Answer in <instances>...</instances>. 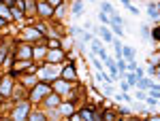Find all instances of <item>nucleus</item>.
<instances>
[{
    "instance_id": "nucleus-1",
    "label": "nucleus",
    "mask_w": 160,
    "mask_h": 121,
    "mask_svg": "<svg viewBox=\"0 0 160 121\" xmlns=\"http://www.w3.org/2000/svg\"><path fill=\"white\" fill-rule=\"evenodd\" d=\"M49 91H51V83L38 81V83H34L30 89H28V102H30V104H41L43 98L47 96Z\"/></svg>"
},
{
    "instance_id": "nucleus-2",
    "label": "nucleus",
    "mask_w": 160,
    "mask_h": 121,
    "mask_svg": "<svg viewBox=\"0 0 160 121\" xmlns=\"http://www.w3.org/2000/svg\"><path fill=\"white\" fill-rule=\"evenodd\" d=\"M19 40H24V43H30V45H34V43H45L47 38L43 36L41 32H38L34 24H28L22 28V34H19Z\"/></svg>"
},
{
    "instance_id": "nucleus-3",
    "label": "nucleus",
    "mask_w": 160,
    "mask_h": 121,
    "mask_svg": "<svg viewBox=\"0 0 160 121\" xmlns=\"http://www.w3.org/2000/svg\"><path fill=\"white\" fill-rule=\"evenodd\" d=\"M13 89H15V77L13 74H2L0 77V98H11Z\"/></svg>"
},
{
    "instance_id": "nucleus-4",
    "label": "nucleus",
    "mask_w": 160,
    "mask_h": 121,
    "mask_svg": "<svg viewBox=\"0 0 160 121\" xmlns=\"http://www.w3.org/2000/svg\"><path fill=\"white\" fill-rule=\"evenodd\" d=\"M11 53L15 55V60H32V45H30V43H24V40H19Z\"/></svg>"
},
{
    "instance_id": "nucleus-5",
    "label": "nucleus",
    "mask_w": 160,
    "mask_h": 121,
    "mask_svg": "<svg viewBox=\"0 0 160 121\" xmlns=\"http://www.w3.org/2000/svg\"><path fill=\"white\" fill-rule=\"evenodd\" d=\"M30 102L28 100H19L17 102V106H15V110L11 113V119H28V113H30Z\"/></svg>"
},
{
    "instance_id": "nucleus-6",
    "label": "nucleus",
    "mask_w": 160,
    "mask_h": 121,
    "mask_svg": "<svg viewBox=\"0 0 160 121\" xmlns=\"http://www.w3.org/2000/svg\"><path fill=\"white\" fill-rule=\"evenodd\" d=\"M37 15L41 19H51L53 17V7L47 0H37Z\"/></svg>"
},
{
    "instance_id": "nucleus-7",
    "label": "nucleus",
    "mask_w": 160,
    "mask_h": 121,
    "mask_svg": "<svg viewBox=\"0 0 160 121\" xmlns=\"http://www.w3.org/2000/svg\"><path fill=\"white\" fill-rule=\"evenodd\" d=\"M56 110L60 113L62 119H71V117L75 115V110H77V106H75V100H68V102H60Z\"/></svg>"
},
{
    "instance_id": "nucleus-8",
    "label": "nucleus",
    "mask_w": 160,
    "mask_h": 121,
    "mask_svg": "<svg viewBox=\"0 0 160 121\" xmlns=\"http://www.w3.org/2000/svg\"><path fill=\"white\" fill-rule=\"evenodd\" d=\"M66 60V51L64 49H47V55H45V62H49V64H62V62Z\"/></svg>"
},
{
    "instance_id": "nucleus-9",
    "label": "nucleus",
    "mask_w": 160,
    "mask_h": 121,
    "mask_svg": "<svg viewBox=\"0 0 160 121\" xmlns=\"http://www.w3.org/2000/svg\"><path fill=\"white\" fill-rule=\"evenodd\" d=\"M60 77H62V79H66V81H71V83H77V79H79V77H77V66H75L73 60H71L60 70Z\"/></svg>"
},
{
    "instance_id": "nucleus-10",
    "label": "nucleus",
    "mask_w": 160,
    "mask_h": 121,
    "mask_svg": "<svg viewBox=\"0 0 160 121\" xmlns=\"http://www.w3.org/2000/svg\"><path fill=\"white\" fill-rule=\"evenodd\" d=\"M60 102H62V96H60V94H56V91L51 89L49 94L43 98V102H41V104L49 110V109H58V104H60Z\"/></svg>"
},
{
    "instance_id": "nucleus-11",
    "label": "nucleus",
    "mask_w": 160,
    "mask_h": 121,
    "mask_svg": "<svg viewBox=\"0 0 160 121\" xmlns=\"http://www.w3.org/2000/svg\"><path fill=\"white\" fill-rule=\"evenodd\" d=\"M92 110H94V106H83V109L75 110V115L71 119L73 121H92Z\"/></svg>"
},
{
    "instance_id": "nucleus-12",
    "label": "nucleus",
    "mask_w": 160,
    "mask_h": 121,
    "mask_svg": "<svg viewBox=\"0 0 160 121\" xmlns=\"http://www.w3.org/2000/svg\"><path fill=\"white\" fill-rule=\"evenodd\" d=\"M24 15L28 21L34 19V15H37V0H24Z\"/></svg>"
},
{
    "instance_id": "nucleus-13",
    "label": "nucleus",
    "mask_w": 160,
    "mask_h": 121,
    "mask_svg": "<svg viewBox=\"0 0 160 121\" xmlns=\"http://www.w3.org/2000/svg\"><path fill=\"white\" fill-rule=\"evenodd\" d=\"M47 55V45L45 43H34L32 45V60H45Z\"/></svg>"
},
{
    "instance_id": "nucleus-14",
    "label": "nucleus",
    "mask_w": 160,
    "mask_h": 121,
    "mask_svg": "<svg viewBox=\"0 0 160 121\" xmlns=\"http://www.w3.org/2000/svg\"><path fill=\"white\" fill-rule=\"evenodd\" d=\"M94 32H96V34H98L105 43H113V32H111V30H107L105 26H102V28H96Z\"/></svg>"
},
{
    "instance_id": "nucleus-15",
    "label": "nucleus",
    "mask_w": 160,
    "mask_h": 121,
    "mask_svg": "<svg viewBox=\"0 0 160 121\" xmlns=\"http://www.w3.org/2000/svg\"><path fill=\"white\" fill-rule=\"evenodd\" d=\"M28 119L30 121H49L47 113H41V110H30L28 113Z\"/></svg>"
},
{
    "instance_id": "nucleus-16",
    "label": "nucleus",
    "mask_w": 160,
    "mask_h": 121,
    "mask_svg": "<svg viewBox=\"0 0 160 121\" xmlns=\"http://www.w3.org/2000/svg\"><path fill=\"white\" fill-rule=\"evenodd\" d=\"M94 79H96V83H113V81H115V79H113L111 74L102 72V70H98V72L94 74Z\"/></svg>"
},
{
    "instance_id": "nucleus-17",
    "label": "nucleus",
    "mask_w": 160,
    "mask_h": 121,
    "mask_svg": "<svg viewBox=\"0 0 160 121\" xmlns=\"http://www.w3.org/2000/svg\"><path fill=\"white\" fill-rule=\"evenodd\" d=\"M148 15L152 17V19H158V17H160V4L149 2V4H148Z\"/></svg>"
},
{
    "instance_id": "nucleus-18",
    "label": "nucleus",
    "mask_w": 160,
    "mask_h": 121,
    "mask_svg": "<svg viewBox=\"0 0 160 121\" xmlns=\"http://www.w3.org/2000/svg\"><path fill=\"white\" fill-rule=\"evenodd\" d=\"M152 85H154V81H152V79H148V77H141V79L137 81L135 87H139V89H149Z\"/></svg>"
},
{
    "instance_id": "nucleus-19",
    "label": "nucleus",
    "mask_w": 160,
    "mask_h": 121,
    "mask_svg": "<svg viewBox=\"0 0 160 121\" xmlns=\"http://www.w3.org/2000/svg\"><path fill=\"white\" fill-rule=\"evenodd\" d=\"M122 55H124V60H126V62L135 60V49H132V47H124V45H122Z\"/></svg>"
},
{
    "instance_id": "nucleus-20",
    "label": "nucleus",
    "mask_w": 160,
    "mask_h": 121,
    "mask_svg": "<svg viewBox=\"0 0 160 121\" xmlns=\"http://www.w3.org/2000/svg\"><path fill=\"white\" fill-rule=\"evenodd\" d=\"M115 119H120V115H118V113H113L111 109L102 110V121H115Z\"/></svg>"
},
{
    "instance_id": "nucleus-21",
    "label": "nucleus",
    "mask_w": 160,
    "mask_h": 121,
    "mask_svg": "<svg viewBox=\"0 0 160 121\" xmlns=\"http://www.w3.org/2000/svg\"><path fill=\"white\" fill-rule=\"evenodd\" d=\"M60 43H62L60 38H51V36H47V40H45V45H47V49H60V47H62Z\"/></svg>"
},
{
    "instance_id": "nucleus-22",
    "label": "nucleus",
    "mask_w": 160,
    "mask_h": 121,
    "mask_svg": "<svg viewBox=\"0 0 160 121\" xmlns=\"http://www.w3.org/2000/svg\"><path fill=\"white\" fill-rule=\"evenodd\" d=\"M75 15V17H79L81 13H83V0H75V4H73V11H71Z\"/></svg>"
},
{
    "instance_id": "nucleus-23",
    "label": "nucleus",
    "mask_w": 160,
    "mask_h": 121,
    "mask_svg": "<svg viewBox=\"0 0 160 121\" xmlns=\"http://www.w3.org/2000/svg\"><path fill=\"white\" fill-rule=\"evenodd\" d=\"M124 79H126V81L130 83V87H135V85H137V81H139V77H137V74L132 72V70H126V74H124Z\"/></svg>"
},
{
    "instance_id": "nucleus-24",
    "label": "nucleus",
    "mask_w": 160,
    "mask_h": 121,
    "mask_svg": "<svg viewBox=\"0 0 160 121\" xmlns=\"http://www.w3.org/2000/svg\"><path fill=\"white\" fill-rule=\"evenodd\" d=\"M7 55H9V45H7V43H0V66L4 64Z\"/></svg>"
},
{
    "instance_id": "nucleus-25",
    "label": "nucleus",
    "mask_w": 160,
    "mask_h": 121,
    "mask_svg": "<svg viewBox=\"0 0 160 121\" xmlns=\"http://www.w3.org/2000/svg\"><path fill=\"white\" fill-rule=\"evenodd\" d=\"M111 32L113 34H118V36H124V30H122V24H115V21H111Z\"/></svg>"
},
{
    "instance_id": "nucleus-26",
    "label": "nucleus",
    "mask_w": 160,
    "mask_h": 121,
    "mask_svg": "<svg viewBox=\"0 0 160 121\" xmlns=\"http://www.w3.org/2000/svg\"><path fill=\"white\" fill-rule=\"evenodd\" d=\"M98 19L102 21V26H109L111 24V15H109V13H105V11L98 13Z\"/></svg>"
},
{
    "instance_id": "nucleus-27",
    "label": "nucleus",
    "mask_w": 160,
    "mask_h": 121,
    "mask_svg": "<svg viewBox=\"0 0 160 121\" xmlns=\"http://www.w3.org/2000/svg\"><path fill=\"white\" fill-rule=\"evenodd\" d=\"M143 102H148V106H149V109H156V106H158V98L149 96V94H148V98H145Z\"/></svg>"
},
{
    "instance_id": "nucleus-28",
    "label": "nucleus",
    "mask_w": 160,
    "mask_h": 121,
    "mask_svg": "<svg viewBox=\"0 0 160 121\" xmlns=\"http://www.w3.org/2000/svg\"><path fill=\"white\" fill-rule=\"evenodd\" d=\"M148 62L152 64V66H160V51H158V53H152Z\"/></svg>"
},
{
    "instance_id": "nucleus-29",
    "label": "nucleus",
    "mask_w": 160,
    "mask_h": 121,
    "mask_svg": "<svg viewBox=\"0 0 160 121\" xmlns=\"http://www.w3.org/2000/svg\"><path fill=\"white\" fill-rule=\"evenodd\" d=\"M94 55H96V53L92 51V53H90V60H92V64H94V68H96V70H102V62H100V60H96Z\"/></svg>"
},
{
    "instance_id": "nucleus-30",
    "label": "nucleus",
    "mask_w": 160,
    "mask_h": 121,
    "mask_svg": "<svg viewBox=\"0 0 160 121\" xmlns=\"http://www.w3.org/2000/svg\"><path fill=\"white\" fill-rule=\"evenodd\" d=\"M100 9H102V11L105 13H115V9H113V4H111V2H107V0H105V2H102V7H100Z\"/></svg>"
},
{
    "instance_id": "nucleus-31",
    "label": "nucleus",
    "mask_w": 160,
    "mask_h": 121,
    "mask_svg": "<svg viewBox=\"0 0 160 121\" xmlns=\"http://www.w3.org/2000/svg\"><path fill=\"white\" fill-rule=\"evenodd\" d=\"M141 34H143V38H145V40H149V38H152V30H149V26H141Z\"/></svg>"
},
{
    "instance_id": "nucleus-32",
    "label": "nucleus",
    "mask_w": 160,
    "mask_h": 121,
    "mask_svg": "<svg viewBox=\"0 0 160 121\" xmlns=\"http://www.w3.org/2000/svg\"><path fill=\"white\" fill-rule=\"evenodd\" d=\"M102 91H105L107 96H111V94H113V83H102Z\"/></svg>"
},
{
    "instance_id": "nucleus-33",
    "label": "nucleus",
    "mask_w": 160,
    "mask_h": 121,
    "mask_svg": "<svg viewBox=\"0 0 160 121\" xmlns=\"http://www.w3.org/2000/svg\"><path fill=\"white\" fill-rule=\"evenodd\" d=\"M96 55H98V58H100V60H102V62H107V60H109V55H107V51H105V49H102V47H100L98 51H96Z\"/></svg>"
},
{
    "instance_id": "nucleus-34",
    "label": "nucleus",
    "mask_w": 160,
    "mask_h": 121,
    "mask_svg": "<svg viewBox=\"0 0 160 121\" xmlns=\"http://www.w3.org/2000/svg\"><path fill=\"white\" fill-rule=\"evenodd\" d=\"M148 98V89H137V100H145Z\"/></svg>"
},
{
    "instance_id": "nucleus-35",
    "label": "nucleus",
    "mask_w": 160,
    "mask_h": 121,
    "mask_svg": "<svg viewBox=\"0 0 160 121\" xmlns=\"http://www.w3.org/2000/svg\"><path fill=\"white\" fill-rule=\"evenodd\" d=\"M90 43H92V51L96 53V51H98V49H100V40H98V38H92Z\"/></svg>"
},
{
    "instance_id": "nucleus-36",
    "label": "nucleus",
    "mask_w": 160,
    "mask_h": 121,
    "mask_svg": "<svg viewBox=\"0 0 160 121\" xmlns=\"http://www.w3.org/2000/svg\"><path fill=\"white\" fill-rule=\"evenodd\" d=\"M126 9L130 11V15H139V13H141V11H139V9L135 7V4H126Z\"/></svg>"
},
{
    "instance_id": "nucleus-37",
    "label": "nucleus",
    "mask_w": 160,
    "mask_h": 121,
    "mask_svg": "<svg viewBox=\"0 0 160 121\" xmlns=\"http://www.w3.org/2000/svg\"><path fill=\"white\" fill-rule=\"evenodd\" d=\"M118 115H126V117H130V109H128V106H120Z\"/></svg>"
},
{
    "instance_id": "nucleus-38",
    "label": "nucleus",
    "mask_w": 160,
    "mask_h": 121,
    "mask_svg": "<svg viewBox=\"0 0 160 121\" xmlns=\"http://www.w3.org/2000/svg\"><path fill=\"white\" fill-rule=\"evenodd\" d=\"M120 81H122V91H128V89H130V83H128L126 79H120Z\"/></svg>"
},
{
    "instance_id": "nucleus-39",
    "label": "nucleus",
    "mask_w": 160,
    "mask_h": 121,
    "mask_svg": "<svg viewBox=\"0 0 160 121\" xmlns=\"http://www.w3.org/2000/svg\"><path fill=\"white\" fill-rule=\"evenodd\" d=\"M9 24H11L9 19H4V17H0V30H4V28H7Z\"/></svg>"
},
{
    "instance_id": "nucleus-40",
    "label": "nucleus",
    "mask_w": 160,
    "mask_h": 121,
    "mask_svg": "<svg viewBox=\"0 0 160 121\" xmlns=\"http://www.w3.org/2000/svg\"><path fill=\"white\" fill-rule=\"evenodd\" d=\"M132 72H135L139 79H141V77H145V70H143V68H139V66H137V70H132Z\"/></svg>"
},
{
    "instance_id": "nucleus-41",
    "label": "nucleus",
    "mask_w": 160,
    "mask_h": 121,
    "mask_svg": "<svg viewBox=\"0 0 160 121\" xmlns=\"http://www.w3.org/2000/svg\"><path fill=\"white\" fill-rule=\"evenodd\" d=\"M47 2H49L51 7L56 9V7H60V4H62V2H64V0H47Z\"/></svg>"
},
{
    "instance_id": "nucleus-42",
    "label": "nucleus",
    "mask_w": 160,
    "mask_h": 121,
    "mask_svg": "<svg viewBox=\"0 0 160 121\" xmlns=\"http://www.w3.org/2000/svg\"><path fill=\"white\" fill-rule=\"evenodd\" d=\"M148 74H149V77H154V74H156V66L149 64V66H148Z\"/></svg>"
},
{
    "instance_id": "nucleus-43",
    "label": "nucleus",
    "mask_w": 160,
    "mask_h": 121,
    "mask_svg": "<svg viewBox=\"0 0 160 121\" xmlns=\"http://www.w3.org/2000/svg\"><path fill=\"white\" fill-rule=\"evenodd\" d=\"M2 2H4V4H9V7H13V4H15V0H2Z\"/></svg>"
},
{
    "instance_id": "nucleus-44",
    "label": "nucleus",
    "mask_w": 160,
    "mask_h": 121,
    "mask_svg": "<svg viewBox=\"0 0 160 121\" xmlns=\"http://www.w3.org/2000/svg\"><path fill=\"white\" fill-rule=\"evenodd\" d=\"M120 2H124V4H130V0H120Z\"/></svg>"
},
{
    "instance_id": "nucleus-45",
    "label": "nucleus",
    "mask_w": 160,
    "mask_h": 121,
    "mask_svg": "<svg viewBox=\"0 0 160 121\" xmlns=\"http://www.w3.org/2000/svg\"><path fill=\"white\" fill-rule=\"evenodd\" d=\"M156 77H158V81H160V74H156Z\"/></svg>"
},
{
    "instance_id": "nucleus-46",
    "label": "nucleus",
    "mask_w": 160,
    "mask_h": 121,
    "mask_svg": "<svg viewBox=\"0 0 160 121\" xmlns=\"http://www.w3.org/2000/svg\"><path fill=\"white\" fill-rule=\"evenodd\" d=\"M158 106H160V100H158Z\"/></svg>"
},
{
    "instance_id": "nucleus-47",
    "label": "nucleus",
    "mask_w": 160,
    "mask_h": 121,
    "mask_svg": "<svg viewBox=\"0 0 160 121\" xmlns=\"http://www.w3.org/2000/svg\"><path fill=\"white\" fill-rule=\"evenodd\" d=\"M90 2H94V0H90Z\"/></svg>"
}]
</instances>
